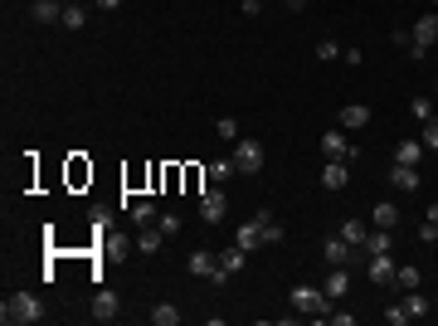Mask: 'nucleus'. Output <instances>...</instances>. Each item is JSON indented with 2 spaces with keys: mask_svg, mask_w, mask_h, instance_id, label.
Here are the masks:
<instances>
[{
  "mask_svg": "<svg viewBox=\"0 0 438 326\" xmlns=\"http://www.w3.org/2000/svg\"><path fill=\"white\" fill-rule=\"evenodd\" d=\"M44 317V302L34 297V292H10L5 302H0V322L5 326H34Z\"/></svg>",
  "mask_w": 438,
  "mask_h": 326,
  "instance_id": "nucleus-1",
  "label": "nucleus"
},
{
  "mask_svg": "<svg viewBox=\"0 0 438 326\" xmlns=\"http://www.w3.org/2000/svg\"><path fill=\"white\" fill-rule=\"evenodd\" d=\"M229 161H234V171H239V176H258V171H263V161H268V151H263V141H258V136H243V141H234V156H229Z\"/></svg>",
  "mask_w": 438,
  "mask_h": 326,
  "instance_id": "nucleus-2",
  "label": "nucleus"
},
{
  "mask_svg": "<svg viewBox=\"0 0 438 326\" xmlns=\"http://www.w3.org/2000/svg\"><path fill=\"white\" fill-rule=\"evenodd\" d=\"M292 312H302V317H331V297L322 288H292Z\"/></svg>",
  "mask_w": 438,
  "mask_h": 326,
  "instance_id": "nucleus-3",
  "label": "nucleus"
},
{
  "mask_svg": "<svg viewBox=\"0 0 438 326\" xmlns=\"http://www.w3.org/2000/svg\"><path fill=\"white\" fill-rule=\"evenodd\" d=\"M190 273L195 278H205V283H229V273H224V263H219V253H210V248H195L190 253Z\"/></svg>",
  "mask_w": 438,
  "mask_h": 326,
  "instance_id": "nucleus-4",
  "label": "nucleus"
},
{
  "mask_svg": "<svg viewBox=\"0 0 438 326\" xmlns=\"http://www.w3.org/2000/svg\"><path fill=\"white\" fill-rule=\"evenodd\" d=\"M322 258H327L331 268H346V263H355V258H360V248H355V243H346V239L336 234V239H327V243H322Z\"/></svg>",
  "mask_w": 438,
  "mask_h": 326,
  "instance_id": "nucleus-5",
  "label": "nucleus"
},
{
  "mask_svg": "<svg viewBox=\"0 0 438 326\" xmlns=\"http://www.w3.org/2000/svg\"><path fill=\"white\" fill-rule=\"evenodd\" d=\"M365 263H370V283H380V288H385V283H395V273H400L395 253H370Z\"/></svg>",
  "mask_w": 438,
  "mask_h": 326,
  "instance_id": "nucleus-6",
  "label": "nucleus"
},
{
  "mask_svg": "<svg viewBox=\"0 0 438 326\" xmlns=\"http://www.w3.org/2000/svg\"><path fill=\"white\" fill-rule=\"evenodd\" d=\"M224 215H229V200H224V190H205V195H200V219H205V224H219Z\"/></svg>",
  "mask_w": 438,
  "mask_h": 326,
  "instance_id": "nucleus-7",
  "label": "nucleus"
},
{
  "mask_svg": "<svg viewBox=\"0 0 438 326\" xmlns=\"http://www.w3.org/2000/svg\"><path fill=\"white\" fill-rule=\"evenodd\" d=\"M336 122H341V132H360V127H370V108L365 103H346L336 112Z\"/></svg>",
  "mask_w": 438,
  "mask_h": 326,
  "instance_id": "nucleus-8",
  "label": "nucleus"
},
{
  "mask_svg": "<svg viewBox=\"0 0 438 326\" xmlns=\"http://www.w3.org/2000/svg\"><path fill=\"white\" fill-rule=\"evenodd\" d=\"M322 156L327 161H351L355 151L346 146V132H322Z\"/></svg>",
  "mask_w": 438,
  "mask_h": 326,
  "instance_id": "nucleus-9",
  "label": "nucleus"
},
{
  "mask_svg": "<svg viewBox=\"0 0 438 326\" xmlns=\"http://www.w3.org/2000/svg\"><path fill=\"white\" fill-rule=\"evenodd\" d=\"M29 20L34 24H59L64 20V0H34L29 5Z\"/></svg>",
  "mask_w": 438,
  "mask_h": 326,
  "instance_id": "nucleus-10",
  "label": "nucleus"
},
{
  "mask_svg": "<svg viewBox=\"0 0 438 326\" xmlns=\"http://www.w3.org/2000/svg\"><path fill=\"white\" fill-rule=\"evenodd\" d=\"M322 292H327L331 302H341V297L351 292V273H346V268H331L327 278H322Z\"/></svg>",
  "mask_w": 438,
  "mask_h": 326,
  "instance_id": "nucleus-11",
  "label": "nucleus"
},
{
  "mask_svg": "<svg viewBox=\"0 0 438 326\" xmlns=\"http://www.w3.org/2000/svg\"><path fill=\"white\" fill-rule=\"evenodd\" d=\"M409 34H414V44H424V49H429V44L438 39V10H429V15H419Z\"/></svg>",
  "mask_w": 438,
  "mask_h": 326,
  "instance_id": "nucleus-12",
  "label": "nucleus"
},
{
  "mask_svg": "<svg viewBox=\"0 0 438 326\" xmlns=\"http://www.w3.org/2000/svg\"><path fill=\"white\" fill-rule=\"evenodd\" d=\"M346 180H351L346 161H327L322 166V190H346Z\"/></svg>",
  "mask_w": 438,
  "mask_h": 326,
  "instance_id": "nucleus-13",
  "label": "nucleus"
},
{
  "mask_svg": "<svg viewBox=\"0 0 438 326\" xmlns=\"http://www.w3.org/2000/svg\"><path fill=\"white\" fill-rule=\"evenodd\" d=\"M117 307H122V302H117V292H108V288H103V292L93 297V322H117Z\"/></svg>",
  "mask_w": 438,
  "mask_h": 326,
  "instance_id": "nucleus-14",
  "label": "nucleus"
},
{
  "mask_svg": "<svg viewBox=\"0 0 438 326\" xmlns=\"http://www.w3.org/2000/svg\"><path fill=\"white\" fill-rule=\"evenodd\" d=\"M390 180H395V190H419V185H424V180H419V166H400V161H395Z\"/></svg>",
  "mask_w": 438,
  "mask_h": 326,
  "instance_id": "nucleus-15",
  "label": "nucleus"
},
{
  "mask_svg": "<svg viewBox=\"0 0 438 326\" xmlns=\"http://www.w3.org/2000/svg\"><path fill=\"white\" fill-rule=\"evenodd\" d=\"M234 243L248 253V248H258L263 243V229H258V219H248V224H239V234H234Z\"/></svg>",
  "mask_w": 438,
  "mask_h": 326,
  "instance_id": "nucleus-16",
  "label": "nucleus"
},
{
  "mask_svg": "<svg viewBox=\"0 0 438 326\" xmlns=\"http://www.w3.org/2000/svg\"><path fill=\"white\" fill-rule=\"evenodd\" d=\"M390 248H395V243H390V229H375V234L365 229V243H360L365 258H370V253H390Z\"/></svg>",
  "mask_w": 438,
  "mask_h": 326,
  "instance_id": "nucleus-17",
  "label": "nucleus"
},
{
  "mask_svg": "<svg viewBox=\"0 0 438 326\" xmlns=\"http://www.w3.org/2000/svg\"><path fill=\"white\" fill-rule=\"evenodd\" d=\"M258 229H263V243H283V224L273 219V210H258Z\"/></svg>",
  "mask_w": 438,
  "mask_h": 326,
  "instance_id": "nucleus-18",
  "label": "nucleus"
},
{
  "mask_svg": "<svg viewBox=\"0 0 438 326\" xmlns=\"http://www.w3.org/2000/svg\"><path fill=\"white\" fill-rule=\"evenodd\" d=\"M404 312H409V322H419V317H429V297L414 288V292H404V302H400Z\"/></svg>",
  "mask_w": 438,
  "mask_h": 326,
  "instance_id": "nucleus-19",
  "label": "nucleus"
},
{
  "mask_svg": "<svg viewBox=\"0 0 438 326\" xmlns=\"http://www.w3.org/2000/svg\"><path fill=\"white\" fill-rule=\"evenodd\" d=\"M395 161H400V166H419V161H424V141H400Z\"/></svg>",
  "mask_w": 438,
  "mask_h": 326,
  "instance_id": "nucleus-20",
  "label": "nucleus"
},
{
  "mask_svg": "<svg viewBox=\"0 0 438 326\" xmlns=\"http://www.w3.org/2000/svg\"><path fill=\"white\" fill-rule=\"evenodd\" d=\"M156 205H151V200H141V205H132V224H136V229H151V224H156Z\"/></svg>",
  "mask_w": 438,
  "mask_h": 326,
  "instance_id": "nucleus-21",
  "label": "nucleus"
},
{
  "mask_svg": "<svg viewBox=\"0 0 438 326\" xmlns=\"http://www.w3.org/2000/svg\"><path fill=\"white\" fill-rule=\"evenodd\" d=\"M375 229H395V224H400V210H395V205H390V200H380V205H375Z\"/></svg>",
  "mask_w": 438,
  "mask_h": 326,
  "instance_id": "nucleus-22",
  "label": "nucleus"
},
{
  "mask_svg": "<svg viewBox=\"0 0 438 326\" xmlns=\"http://www.w3.org/2000/svg\"><path fill=\"white\" fill-rule=\"evenodd\" d=\"M59 24H64V29H83V24H88V10L73 0V5H64V20H59Z\"/></svg>",
  "mask_w": 438,
  "mask_h": 326,
  "instance_id": "nucleus-23",
  "label": "nucleus"
},
{
  "mask_svg": "<svg viewBox=\"0 0 438 326\" xmlns=\"http://www.w3.org/2000/svg\"><path fill=\"white\" fill-rule=\"evenodd\" d=\"M136 248H141V253H161V224L141 229V234H136Z\"/></svg>",
  "mask_w": 438,
  "mask_h": 326,
  "instance_id": "nucleus-24",
  "label": "nucleus"
},
{
  "mask_svg": "<svg viewBox=\"0 0 438 326\" xmlns=\"http://www.w3.org/2000/svg\"><path fill=\"white\" fill-rule=\"evenodd\" d=\"M336 234H341V239H346V243H355V248H360V243H365V224H360V219H346V224H341V229H336Z\"/></svg>",
  "mask_w": 438,
  "mask_h": 326,
  "instance_id": "nucleus-25",
  "label": "nucleus"
},
{
  "mask_svg": "<svg viewBox=\"0 0 438 326\" xmlns=\"http://www.w3.org/2000/svg\"><path fill=\"white\" fill-rule=\"evenodd\" d=\"M395 283H400V292H414V288L424 283V268H400V273H395Z\"/></svg>",
  "mask_w": 438,
  "mask_h": 326,
  "instance_id": "nucleus-26",
  "label": "nucleus"
},
{
  "mask_svg": "<svg viewBox=\"0 0 438 326\" xmlns=\"http://www.w3.org/2000/svg\"><path fill=\"white\" fill-rule=\"evenodd\" d=\"M181 322V312L171 307V302H161V307H151V326H176Z\"/></svg>",
  "mask_w": 438,
  "mask_h": 326,
  "instance_id": "nucleus-27",
  "label": "nucleus"
},
{
  "mask_svg": "<svg viewBox=\"0 0 438 326\" xmlns=\"http://www.w3.org/2000/svg\"><path fill=\"white\" fill-rule=\"evenodd\" d=\"M219 263H224V273H239V268H243V248H239V243H234V248H224V253H219Z\"/></svg>",
  "mask_w": 438,
  "mask_h": 326,
  "instance_id": "nucleus-28",
  "label": "nucleus"
},
{
  "mask_svg": "<svg viewBox=\"0 0 438 326\" xmlns=\"http://www.w3.org/2000/svg\"><path fill=\"white\" fill-rule=\"evenodd\" d=\"M419 141H424V151H438V117L424 122V136H419Z\"/></svg>",
  "mask_w": 438,
  "mask_h": 326,
  "instance_id": "nucleus-29",
  "label": "nucleus"
},
{
  "mask_svg": "<svg viewBox=\"0 0 438 326\" xmlns=\"http://www.w3.org/2000/svg\"><path fill=\"white\" fill-rule=\"evenodd\" d=\"M215 132L224 136V141H239V122H234V117H219V122H215Z\"/></svg>",
  "mask_w": 438,
  "mask_h": 326,
  "instance_id": "nucleus-30",
  "label": "nucleus"
},
{
  "mask_svg": "<svg viewBox=\"0 0 438 326\" xmlns=\"http://www.w3.org/2000/svg\"><path fill=\"white\" fill-rule=\"evenodd\" d=\"M156 224H161V234H166V239H171V234H181V215H176V210H166Z\"/></svg>",
  "mask_w": 438,
  "mask_h": 326,
  "instance_id": "nucleus-31",
  "label": "nucleus"
},
{
  "mask_svg": "<svg viewBox=\"0 0 438 326\" xmlns=\"http://www.w3.org/2000/svg\"><path fill=\"white\" fill-rule=\"evenodd\" d=\"M317 59H322V64L341 59V44H336V39H322V44H317Z\"/></svg>",
  "mask_w": 438,
  "mask_h": 326,
  "instance_id": "nucleus-32",
  "label": "nucleus"
},
{
  "mask_svg": "<svg viewBox=\"0 0 438 326\" xmlns=\"http://www.w3.org/2000/svg\"><path fill=\"white\" fill-rule=\"evenodd\" d=\"M409 112H414L419 122H429V117H434V98H414V103H409Z\"/></svg>",
  "mask_w": 438,
  "mask_h": 326,
  "instance_id": "nucleus-33",
  "label": "nucleus"
},
{
  "mask_svg": "<svg viewBox=\"0 0 438 326\" xmlns=\"http://www.w3.org/2000/svg\"><path fill=\"white\" fill-rule=\"evenodd\" d=\"M229 176H239L234 161H215V166H210V180H229Z\"/></svg>",
  "mask_w": 438,
  "mask_h": 326,
  "instance_id": "nucleus-34",
  "label": "nucleus"
},
{
  "mask_svg": "<svg viewBox=\"0 0 438 326\" xmlns=\"http://www.w3.org/2000/svg\"><path fill=\"white\" fill-rule=\"evenodd\" d=\"M385 322H390V326H404V322H409V312L395 302V307H385Z\"/></svg>",
  "mask_w": 438,
  "mask_h": 326,
  "instance_id": "nucleus-35",
  "label": "nucleus"
},
{
  "mask_svg": "<svg viewBox=\"0 0 438 326\" xmlns=\"http://www.w3.org/2000/svg\"><path fill=\"white\" fill-rule=\"evenodd\" d=\"M419 239H424V243H438V224H434V219L419 224Z\"/></svg>",
  "mask_w": 438,
  "mask_h": 326,
  "instance_id": "nucleus-36",
  "label": "nucleus"
},
{
  "mask_svg": "<svg viewBox=\"0 0 438 326\" xmlns=\"http://www.w3.org/2000/svg\"><path fill=\"white\" fill-rule=\"evenodd\" d=\"M93 5H98V10H117L122 0H93Z\"/></svg>",
  "mask_w": 438,
  "mask_h": 326,
  "instance_id": "nucleus-37",
  "label": "nucleus"
},
{
  "mask_svg": "<svg viewBox=\"0 0 438 326\" xmlns=\"http://www.w3.org/2000/svg\"><path fill=\"white\" fill-rule=\"evenodd\" d=\"M288 10H307V0H288Z\"/></svg>",
  "mask_w": 438,
  "mask_h": 326,
  "instance_id": "nucleus-38",
  "label": "nucleus"
},
{
  "mask_svg": "<svg viewBox=\"0 0 438 326\" xmlns=\"http://www.w3.org/2000/svg\"><path fill=\"white\" fill-rule=\"evenodd\" d=\"M429 219H434V224H438V200H434V205H429Z\"/></svg>",
  "mask_w": 438,
  "mask_h": 326,
  "instance_id": "nucleus-39",
  "label": "nucleus"
},
{
  "mask_svg": "<svg viewBox=\"0 0 438 326\" xmlns=\"http://www.w3.org/2000/svg\"><path fill=\"white\" fill-rule=\"evenodd\" d=\"M64 5H73V0H64Z\"/></svg>",
  "mask_w": 438,
  "mask_h": 326,
  "instance_id": "nucleus-40",
  "label": "nucleus"
},
{
  "mask_svg": "<svg viewBox=\"0 0 438 326\" xmlns=\"http://www.w3.org/2000/svg\"><path fill=\"white\" fill-rule=\"evenodd\" d=\"M434 5H438V0H434Z\"/></svg>",
  "mask_w": 438,
  "mask_h": 326,
  "instance_id": "nucleus-41",
  "label": "nucleus"
}]
</instances>
